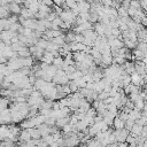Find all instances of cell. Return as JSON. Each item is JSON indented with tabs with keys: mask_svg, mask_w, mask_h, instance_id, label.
<instances>
[{
	"mask_svg": "<svg viewBox=\"0 0 147 147\" xmlns=\"http://www.w3.org/2000/svg\"><path fill=\"white\" fill-rule=\"evenodd\" d=\"M131 83L134 84V85H138V86H142V85H145L146 82L142 79V77H141L140 74H138L137 71H134V73L131 74Z\"/></svg>",
	"mask_w": 147,
	"mask_h": 147,
	"instance_id": "obj_1",
	"label": "cell"
},
{
	"mask_svg": "<svg viewBox=\"0 0 147 147\" xmlns=\"http://www.w3.org/2000/svg\"><path fill=\"white\" fill-rule=\"evenodd\" d=\"M113 125H114V128L116 129V130H121V129H123V128H125V122L121 119V117L117 115L115 119H114V122H113Z\"/></svg>",
	"mask_w": 147,
	"mask_h": 147,
	"instance_id": "obj_2",
	"label": "cell"
},
{
	"mask_svg": "<svg viewBox=\"0 0 147 147\" xmlns=\"http://www.w3.org/2000/svg\"><path fill=\"white\" fill-rule=\"evenodd\" d=\"M69 121H70L69 116L59 117V119H56V121H55V125H56L57 128H63L66 124H68V123H69Z\"/></svg>",
	"mask_w": 147,
	"mask_h": 147,
	"instance_id": "obj_3",
	"label": "cell"
},
{
	"mask_svg": "<svg viewBox=\"0 0 147 147\" xmlns=\"http://www.w3.org/2000/svg\"><path fill=\"white\" fill-rule=\"evenodd\" d=\"M142 128H144V125H141V124H139V123H134L133 127H132L131 130H130V133L133 134L134 137H137V136H139V134L141 133Z\"/></svg>",
	"mask_w": 147,
	"mask_h": 147,
	"instance_id": "obj_4",
	"label": "cell"
},
{
	"mask_svg": "<svg viewBox=\"0 0 147 147\" xmlns=\"http://www.w3.org/2000/svg\"><path fill=\"white\" fill-rule=\"evenodd\" d=\"M123 67H124L125 73H127V74H129V75H131L132 73H134V71H136L134 63H133V62H131V61H125V63L123 65Z\"/></svg>",
	"mask_w": 147,
	"mask_h": 147,
	"instance_id": "obj_5",
	"label": "cell"
},
{
	"mask_svg": "<svg viewBox=\"0 0 147 147\" xmlns=\"http://www.w3.org/2000/svg\"><path fill=\"white\" fill-rule=\"evenodd\" d=\"M28 130H29V132H30V134H31V137L34 139H39V138L43 137L42 133H40V131L38 130V128H30V129H28Z\"/></svg>",
	"mask_w": 147,
	"mask_h": 147,
	"instance_id": "obj_6",
	"label": "cell"
},
{
	"mask_svg": "<svg viewBox=\"0 0 147 147\" xmlns=\"http://www.w3.org/2000/svg\"><path fill=\"white\" fill-rule=\"evenodd\" d=\"M21 7H20V4H16V3H13L9 5V11L13 12L14 14H20L21 13Z\"/></svg>",
	"mask_w": 147,
	"mask_h": 147,
	"instance_id": "obj_7",
	"label": "cell"
},
{
	"mask_svg": "<svg viewBox=\"0 0 147 147\" xmlns=\"http://www.w3.org/2000/svg\"><path fill=\"white\" fill-rule=\"evenodd\" d=\"M20 138H21L22 140H24V141H28V140H30L32 137H31L30 132H29V130L26 129V130H23V131L21 132V134H20Z\"/></svg>",
	"mask_w": 147,
	"mask_h": 147,
	"instance_id": "obj_8",
	"label": "cell"
},
{
	"mask_svg": "<svg viewBox=\"0 0 147 147\" xmlns=\"http://www.w3.org/2000/svg\"><path fill=\"white\" fill-rule=\"evenodd\" d=\"M133 59H134V60H138V61H141L142 59H144V52L137 48L133 52Z\"/></svg>",
	"mask_w": 147,
	"mask_h": 147,
	"instance_id": "obj_9",
	"label": "cell"
},
{
	"mask_svg": "<svg viewBox=\"0 0 147 147\" xmlns=\"http://www.w3.org/2000/svg\"><path fill=\"white\" fill-rule=\"evenodd\" d=\"M145 107V100L144 99H138L136 102H134V109H138V110H142Z\"/></svg>",
	"mask_w": 147,
	"mask_h": 147,
	"instance_id": "obj_10",
	"label": "cell"
},
{
	"mask_svg": "<svg viewBox=\"0 0 147 147\" xmlns=\"http://www.w3.org/2000/svg\"><path fill=\"white\" fill-rule=\"evenodd\" d=\"M65 5L68 7V8H74L77 6V0H66L65 1Z\"/></svg>",
	"mask_w": 147,
	"mask_h": 147,
	"instance_id": "obj_11",
	"label": "cell"
},
{
	"mask_svg": "<svg viewBox=\"0 0 147 147\" xmlns=\"http://www.w3.org/2000/svg\"><path fill=\"white\" fill-rule=\"evenodd\" d=\"M137 48L140 49V51H142V52L147 51V43H146V42H138Z\"/></svg>",
	"mask_w": 147,
	"mask_h": 147,
	"instance_id": "obj_12",
	"label": "cell"
},
{
	"mask_svg": "<svg viewBox=\"0 0 147 147\" xmlns=\"http://www.w3.org/2000/svg\"><path fill=\"white\" fill-rule=\"evenodd\" d=\"M130 6L136 8V9H139L141 8V5H140V0H131L130 1Z\"/></svg>",
	"mask_w": 147,
	"mask_h": 147,
	"instance_id": "obj_13",
	"label": "cell"
},
{
	"mask_svg": "<svg viewBox=\"0 0 147 147\" xmlns=\"http://www.w3.org/2000/svg\"><path fill=\"white\" fill-rule=\"evenodd\" d=\"M65 1H66V0H53V3H54L56 6H60V7L65 6Z\"/></svg>",
	"mask_w": 147,
	"mask_h": 147,
	"instance_id": "obj_14",
	"label": "cell"
},
{
	"mask_svg": "<svg viewBox=\"0 0 147 147\" xmlns=\"http://www.w3.org/2000/svg\"><path fill=\"white\" fill-rule=\"evenodd\" d=\"M40 3L44 4V5H47V6H52L54 4L53 0H40Z\"/></svg>",
	"mask_w": 147,
	"mask_h": 147,
	"instance_id": "obj_15",
	"label": "cell"
},
{
	"mask_svg": "<svg viewBox=\"0 0 147 147\" xmlns=\"http://www.w3.org/2000/svg\"><path fill=\"white\" fill-rule=\"evenodd\" d=\"M140 5L144 11H147V0H140Z\"/></svg>",
	"mask_w": 147,
	"mask_h": 147,
	"instance_id": "obj_16",
	"label": "cell"
},
{
	"mask_svg": "<svg viewBox=\"0 0 147 147\" xmlns=\"http://www.w3.org/2000/svg\"><path fill=\"white\" fill-rule=\"evenodd\" d=\"M140 23H141L144 26H147V16H146V15L141 18V22H140Z\"/></svg>",
	"mask_w": 147,
	"mask_h": 147,
	"instance_id": "obj_17",
	"label": "cell"
},
{
	"mask_svg": "<svg viewBox=\"0 0 147 147\" xmlns=\"http://www.w3.org/2000/svg\"><path fill=\"white\" fill-rule=\"evenodd\" d=\"M146 66H147V56H144V59H142V60H141Z\"/></svg>",
	"mask_w": 147,
	"mask_h": 147,
	"instance_id": "obj_18",
	"label": "cell"
}]
</instances>
